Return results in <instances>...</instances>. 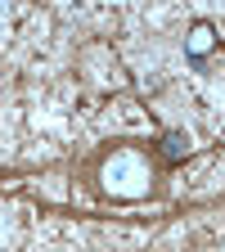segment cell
Segmentation results:
<instances>
[{
    "label": "cell",
    "mask_w": 225,
    "mask_h": 252,
    "mask_svg": "<svg viewBox=\"0 0 225 252\" xmlns=\"http://www.w3.org/2000/svg\"><path fill=\"white\" fill-rule=\"evenodd\" d=\"M212 50H216V27H212L207 18H198L194 27L185 32V59H189V63H203Z\"/></svg>",
    "instance_id": "cell-2"
},
{
    "label": "cell",
    "mask_w": 225,
    "mask_h": 252,
    "mask_svg": "<svg viewBox=\"0 0 225 252\" xmlns=\"http://www.w3.org/2000/svg\"><path fill=\"white\" fill-rule=\"evenodd\" d=\"M14 9V0H0V14H9Z\"/></svg>",
    "instance_id": "cell-5"
},
{
    "label": "cell",
    "mask_w": 225,
    "mask_h": 252,
    "mask_svg": "<svg viewBox=\"0 0 225 252\" xmlns=\"http://www.w3.org/2000/svg\"><path fill=\"white\" fill-rule=\"evenodd\" d=\"M9 230H14V220H9V216H0V239H9Z\"/></svg>",
    "instance_id": "cell-4"
},
{
    "label": "cell",
    "mask_w": 225,
    "mask_h": 252,
    "mask_svg": "<svg viewBox=\"0 0 225 252\" xmlns=\"http://www.w3.org/2000/svg\"><path fill=\"white\" fill-rule=\"evenodd\" d=\"M162 153L171 158V162L189 158V153H194V135H189V131H167V135H162Z\"/></svg>",
    "instance_id": "cell-3"
},
{
    "label": "cell",
    "mask_w": 225,
    "mask_h": 252,
    "mask_svg": "<svg viewBox=\"0 0 225 252\" xmlns=\"http://www.w3.org/2000/svg\"><path fill=\"white\" fill-rule=\"evenodd\" d=\"M95 180H99V194H104V198H113V203H140V198L153 194L158 171H153V162H149V153L122 144V149L104 153Z\"/></svg>",
    "instance_id": "cell-1"
}]
</instances>
